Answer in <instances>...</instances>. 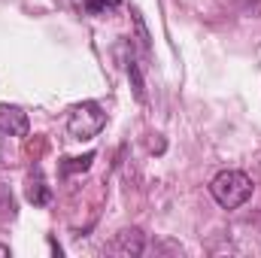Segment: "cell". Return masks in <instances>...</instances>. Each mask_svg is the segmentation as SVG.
<instances>
[{
    "label": "cell",
    "mask_w": 261,
    "mask_h": 258,
    "mask_svg": "<svg viewBox=\"0 0 261 258\" xmlns=\"http://www.w3.org/2000/svg\"><path fill=\"white\" fill-rule=\"evenodd\" d=\"M210 194L219 207L225 210H237L252 197V179L243 170H222L213 183H210Z\"/></svg>",
    "instance_id": "1"
},
{
    "label": "cell",
    "mask_w": 261,
    "mask_h": 258,
    "mask_svg": "<svg viewBox=\"0 0 261 258\" xmlns=\"http://www.w3.org/2000/svg\"><path fill=\"white\" fill-rule=\"evenodd\" d=\"M103 125H107V113L94 100H85V104L73 107L70 116H67V134L73 140H91L103 131Z\"/></svg>",
    "instance_id": "2"
},
{
    "label": "cell",
    "mask_w": 261,
    "mask_h": 258,
    "mask_svg": "<svg viewBox=\"0 0 261 258\" xmlns=\"http://www.w3.org/2000/svg\"><path fill=\"white\" fill-rule=\"evenodd\" d=\"M31 128L28 113L15 104H0V134L3 137H24Z\"/></svg>",
    "instance_id": "3"
},
{
    "label": "cell",
    "mask_w": 261,
    "mask_h": 258,
    "mask_svg": "<svg viewBox=\"0 0 261 258\" xmlns=\"http://www.w3.org/2000/svg\"><path fill=\"white\" fill-rule=\"evenodd\" d=\"M110 252H113V255H140V252H143V234H140L137 228L119 231L116 240L110 243Z\"/></svg>",
    "instance_id": "4"
},
{
    "label": "cell",
    "mask_w": 261,
    "mask_h": 258,
    "mask_svg": "<svg viewBox=\"0 0 261 258\" xmlns=\"http://www.w3.org/2000/svg\"><path fill=\"white\" fill-rule=\"evenodd\" d=\"M28 200L34 203V207H46L49 200H52V189H49V183H46V176H43V170H34L31 176H28Z\"/></svg>",
    "instance_id": "5"
},
{
    "label": "cell",
    "mask_w": 261,
    "mask_h": 258,
    "mask_svg": "<svg viewBox=\"0 0 261 258\" xmlns=\"http://www.w3.org/2000/svg\"><path fill=\"white\" fill-rule=\"evenodd\" d=\"M119 3H122V0H85V9H88L91 15H107V12L119 9Z\"/></svg>",
    "instance_id": "6"
},
{
    "label": "cell",
    "mask_w": 261,
    "mask_h": 258,
    "mask_svg": "<svg viewBox=\"0 0 261 258\" xmlns=\"http://www.w3.org/2000/svg\"><path fill=\"white\" fill-rule=\"evenodd\" d=\"M128 76H130V82H134V94H137V100H143V97H146V94H143V76H140V67H137L134 58L128 61Z\"/></svg>",
    "instance_id": "7"
},
{
    "label": "cell",
    "mask_w": 261,
    "mask_h": 258,
    "mask_svg": "<svg viewBox=\"0 0 261 258\" xmlns=\"http://www.w3.org/2000/svg\"><path fill=\"white\" fill-rule=\"evenodd\" d=\"M70 164H64L61 170L64 173H73V170H88L91 167V161H94V152H88V155H82V158H67Z\"/></svg>",
    "instance_id": "8"
},
{
    "label": "cell",
    "mask_w": 261,
    "mask_h": 258,
    "mask_svg": "<svg viewBox=\"0 0 261 258\" xmlns=\"http://www.w3.org/2000/svg\"><path fill=\"white\" fill-rule=\"evenodd\" d=\"M0 213H3V216H9V219L15 216V203H12V194L6 197V186H3V183H0Z\"/></svg>",
    "instance_id": "9"
}]
</instances>
